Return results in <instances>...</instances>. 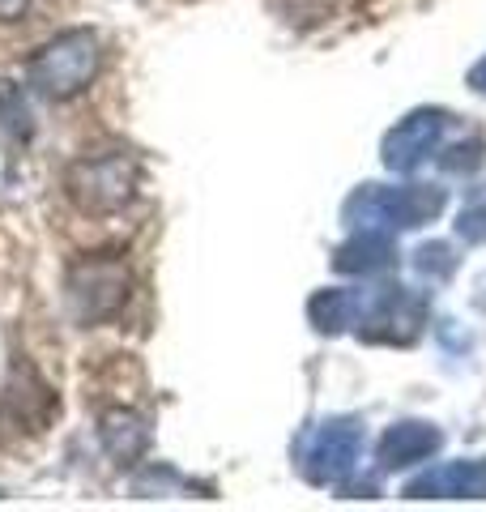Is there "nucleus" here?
<instances>
[{
	"label": "nucleus",
	"instance_id": "nucleus-1",
	"mask_svg": "<svg viewBox=\"0 0 486 512\" xmlns=\"http://www.w3.org/2000/svg\"><path fill=\"white\" fill-rule=\"evenodd\" d=\"M94 69H99V43H94V35L90 30H69V35L47 43L43 52H35L26 77L47 99H73V94L90 86Z\"/></svg>",
	"mask_w": 486,
	"mask_h": 512
},
{
	"label": "nucleus",
	"instance_id": "nucleus-2",
	"mask_svg": "<svg viewBox=\"0 0 486 512\" xmlns=\"http://www.w3.org/2000/svg\"><path fill=\"white\" fill-rule=\"evenodd\" d=\"M69 197L86 214H120L133 201L137 188V163L128 154H99V158H77L64 175Z\"/></svg>",
	"mask_w": 486,
	"mask_h": 512
},
{
	"label": "nucleus",
	"instance_id": "nucleus-3",
	"mask_svg": "<svg viewBox=\"0 0 486 512\" xmlns=\"http://www.w3.org/2000/svg\"><path fill=\"white\" fill-rule=\"evenodd\" d=\"M440 210H444V192L440 188H367L346 205V214L359 222L363 231L423 227V222L435 218Z\"/></svg>",
	"mask_w": 486,
	"mask_h": 512
},
{
	"label": "nucleus",
	"instance_id": "nucleus-4",
	"mask_svg": "<svg viewBox=\"0 0 486 512\" xmlns=\"http://www.w3.org/2000/svg\"><path fill=\"white\" fill-rule=\"evenodd\" d=\"M128 295V269L120 261H81L69 274V303L81 325H94V320H107L120 312V303Z\"/></svg>",
	"mask_w": 486,
	"mask_h": 512
},
{
	"label": "nucleus",
	"instance_id": "nucleus-5",
	"mask_svg": "<svg viewBox=\"0 0 486 512\" xmlns=\"http://www.w3.org/2000/svg\"><path fill=\"white\" fill-rule=\"evenodd\" d=\"M307 478L312 483H342L359 461V427L350 423H333L316 431V440L307 444Z\"/></svg>",
	"mask_w": 486,
	"mask_h": 512
},
{
	"label": "nucleus",
	"instance_id": "nucleus-6",
	"mask_svg": "<svg viewBox=\"0 0 486 512\" xmlns=\"http://www.w3.org/2000/svg\"><path fill=\"white\" fill-rule=\"evenodd\" d=\"M410 500H486V457L482 461H448L440 470H427L405 487Z\"/></svg>",
	"mask_w": 486,
	"mask_h": 512
},
{
	"label": "nucleus",
	"instance_id": "nucleus-7",
	"mask_svg": "<svg viewBox=\"0 0 486 512\" xmlns=\"http://www.w3.org/2000/svg\"><path fill=\"white\" fill-rule=\"evenodd\" d=\"M444 133V116L440 111H418L405 124H397L384 141V167L393 171H414L423 158L435 150V141Z\"/></svg>",
	"mask_w": 486,
	"mask_h": 512
},
{
	"label": "nucleus",
	"instance_id": "nucleus-8",
	"mask_svg": "<svg viewBox=\"0 0 486 512\" xmlns=\"http://www.w3.org/2000/svg\"><path fill=\"white\" fill-rule=\"evenodd\" d=\"M435 448H440V431H435V427H427V423H401V427H393L380 440V461L388 470H405V466H414V461L431 457Z\"/></svg>",
	"mask_w": 486,
	"mask_h": 512
},
{
	"label": "nucleus",
	"instance_id": "nucleus-9",
	"mask_svg": "<svg viewBox=\"0 0 486 512\" xmlns=\"http://www.w3.org/2000/svg\"><path fill=\"white\" fill-rule=\"evenodd\" d=\"M103 444L111 448V457L133 461L141 448H145V427H141V419H137V414H128V410L107 414V419H103Z\"/></svg>",
	"mask_w": 486,
	"mask_h": 512
},
{
	"label": "nucleus",
	"instance_id": "nucleus-10",
	"mask_svg": "<svg viewBox=\"0 0 486 512\" xmlns=\"http://www.w3.org/2000/svg\"><path fill=\"white\" fill-rule=\"evenodd\" d=\"M312 320L329 333L354 325V320H359V295L354 291H320L312 299Z\"/></svg>",
	"mask_w": 486,
	"mask_h": 512
},
{
	"label": "nucleus",
	"instance_id": "nucleus-11",
	"mask_svg": "<svg viewBox=\"0 0 486 512\" xmlns=\"http://www.w3.org/2000/svg\"><path fill=\"white\" fill-rule=\"evenodd\" d=\"M384 261H388V235L363 231L354 244L342 248V256H337V269H380Z\"/></svg>",
	"mask_w": 486,
	"mask_h": 512
},
{
	"label": "nucleus",
	"instance_id": "nucleus-12",
	"mask_svg": "<svg viewBox=\"0 0 486 512\" xmlns=\"http://www.w3.org/2000/svg\"><path fill=\"white\" fill-rule=\"evenodd\" d=\"M457 231L469 239V244H486V192H478V197L461 210Z\"/></svg>",
	"mask_w": 486,
	"mask_h": 512
},
{
	"label": "nucleus",
	"instance_id": "nucleus-13",
	"mask_svg": "<svg viewBox=\"0 0 486 512\" xmlns=\"http://www.w3.org/2000/svg\"><path fill=\"white\" fill-rule=\"evenodd\" d=\"M26 9H30V0H0V22H18L26 18Z\"/></svg>",
	"mask_w": 486,
	"mask_h": 512
},
{
	"label": "nucleus",
	"instance_id": "nucleus-14",
	"mask_svg": "<svg viewBox=\"0 0 486 512\" xmlns=\"http://www.w3.org/2000/svg\"><path fill=\"white\" fill-rule=\"evenodd\" d=\"M469 86H474V90H482V94H486V60H478L474 69H469Z\"/></svg>",
	"mask_w": 486,
	"mask_h": 512
}]
</instances>
